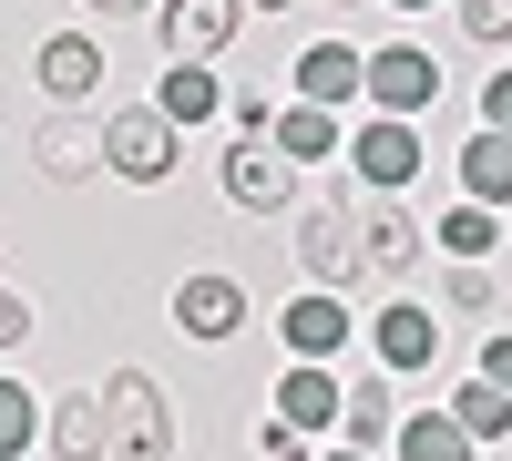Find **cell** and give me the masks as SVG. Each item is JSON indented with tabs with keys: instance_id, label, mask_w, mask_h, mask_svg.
Segmentation results:
<instances>
[{
	"instance_id": "obj_11",
	"label": "cell",
	"mask_w": 512,
	"mask_h": 461,
	"mask_svg": "<svg viewBox=\"0 0 512 461\" xmlns=\"http://www.w3.org/2000/svg\"><path fill=\"white\" fill-rule=\"evenodd\" d=\"M369 349H379V369H431L441 359V318L420 308V298H390L369 318Z\"/></svg>"
},
{
	"instance_id": "obj_18",
	"label": "cell",
	"mask_w": 512,
	"mask_h": 461,
	"mask_svg": "<svg viewBox=\"0 0 512 461\" xmlns=\"http://www.w3.org/2000/svg\"><path fill=\"white\" fill-rule=\"evenodd\" d=\"M390 451H400V461H482L472 431H461L451 410H410V431H390Z\"/></svg>"
},
{
	"instance_id": "obj_7",
	"label": "cell",
	"mask_w": 512,
	"mask_h": 461,
	"mask_svg": "<svg viewBox=\"0 0 512 461\" xmlns=\"http://www.w3.org/2000/svg\"><path fill=\"white\" fill-rule=\"evenodd\" d=\"M349 164H359V185L369 195H400V185H420V123H390V113H369L359 123V144H349Z\"/></svg>"
},
{
	"instance_id": "obj_13",
	"label": "cell",
	"mask_w": 512,
	"mask_h": 461,
	"mask_svg": "<svg viewBox=\"0 0 512 461\" xmlns=\"http://www.w3.org/2000/svg\"><path fill=\"white\" fill-rule=\"evenodd\" d=\"M41 93H52L62 113H72V103H93V93H103V41H82V31L41 41Z\"/></svg>"
},
{
	"instance_id": "obj_10",
	"label": "cell",
	"mask_w": 512,
	"mask_h": 461,
	"mask_svg": "<svg viewBox=\"0 0 512 461\" xmlns=\"http://www.w3.org/2000/svg\"><path fill=\"white\" fill-rule=\"evenodd\" d=\"M175 328H185V339H236V328H246V287L226 267H195L175 287Z\"/></svg>"
},
{
	"instance_id": "obj_24",
	"label": "cell",
	"mask_w": 512,
	"mask_h": 461,
	"mask_svg": "<svg viewBox=\"0 0 512 461\" xmlns=\"http://www.w3.org/2000/svg\"><path fill=\"white\" fill-rule=\"evenodd\" d=\"M31 441H41V400L11 380V369H0V461H21Z\"/></svg>"
},
{
	"instance_id": "obj_25",
	"label": "cell",
	"mask_w": 512,
	"mask_h": 461,
	"mask_svg": "<svg viewBox=\"0 0 512 461\" xmlns=\"http://www.w3.org/2000/svg\"><path fill=\"white\" fill-rule=\"evenodd\" d=\"M441 298H451L461 318H482V308L502 298V287H492V267H451V277H441Z\"/></svg>"
},
{
	"instance_id": "obj_21",
	"label": "cell",
	"mask_w": 512,
	"mask_h": 461,
	"mask_svg": "<svg viewBox=\"0 0 512 461\" xmlns=\"http://www.w3.org/2000/svg\"><path fill=\"white\" fill-rule=\"evenodd\" d=\"M441 246H451V267H482V257H502V216H492V205H451Z\"/></svg>"
},
{
	"instance_id": "obj_19",
	"label": "cell",
	"mask_w": 512,
	"mask_h": 461,
	"mask_svg": "<svg viewBox=\"0 0 512 461\" xmlns=\"http://www.w3.org/2000/svg\"><path fill=\"white\" fill-rule=\"evenodd\" d=\"M338 431H349V451H390V431H400L390 380H359V390H349V410H338Z\"/></svg>"
},
{
	"instance_id": "obj_22",
	"label": "cell",
	"mask_w": 512,
	"mask_h": 461,
	"mask_svg": "<svg viewBox=\"0 0 512 461\" xmlns=\"http://www.w3.org/2000/svg\"><path fill=\"white\" fill-rule=\"evenodd\" d=\"M451 421L472 431V451H492V441L512 431V400H502L492 380H461V390H451Z\"/></svg>"
},
{
	"instance_id": "obj_29",
	"label": "cell",
	"mask_w": 512,
	"mask_h": 461,
	"mask_svg": "<svg viewBox=\"0 0 512 461\" xmlns=\"http://www.w3.org/2000/svg\"><path fill=\"white\" fill-rule=\"evenodd\" d=\"M472 380H492V390L512 400V339H482V369H472Z\"/></svg>"
},
{
	"instance_id": "obj_6",
	"label": "cell",
	"mask_w": 512,
	"mask_h": 461,
	"mask_svg": "<svg viewBox=\"0 0 512 461\" xmlns=\"http://www.w3.org/2000/svg\"><path fill=\"white\" fill-rule=\"evenodd\" d=\"M216 185H226L236 216H277V205L297 195V164H287L277 144H246V134H236V144L216 154Z\"/></svg>"
},
{
	"instance_id": "obj_27",
	"label": "cell",
	"mask_w": 512,
	"mask_h": 461,
	"mask_svg": "<svg viewBox=\"0 0 512 461\" xmlns=\"http://www.w3.org/2000/svg\"><path fill=\"white\" fill-rule=\"evenodd\" d=\"M482 123H492V134H512V62L482 82Z\"/></svg>"
},
{
	"instance_id": "obj_8",
	"label": "cell",
	"mask_w": 512,
	"mask_h": 461,
	"mask_svg": "<svg viewBox=\"0 0 512 461\" xmlns=\"http://www.w3.org/2000/svg\"><path fill=\"white\" fill-rule=\"evenodd\" d=\"M277 339H287V359H297V369H328L338 349L359 339V318H349V298H328V287H308V298H297V308L277 318Z\"/></svg>"
},
{
	"instance_id": "obj_30",
	"label": "cell",
	"mask_w": 512,
	"mask_h": 461,
	"mask_svg": "<svg viewBox=\"0 0 512 461\" xmlns=\"http://www.w3.org/2000/svg\"><path fill=\"white\" fill-rule=\"evenodd\" d=\"M256 451H267V461H308V441H297L287 421H267V441H256Z\"/></svg>"
},
{
	"instance_id": "obj_15",
	"label": "cell",
	"mask_w": 512,
	"mask_h": 461,
	"mask_svg": "<svg viewBox=\"0 0 512 461\" xmlns=\"http://www.w3.org/2000/svg\"><path fill=\"white\" fill-rule=\"evenodd\" d=\"M41 441H52V461H103V390H62L41 410Z\"/></svg>"
},
{
	"instance_id": "obj_12",
	"label": "cell",
	"mask_w": 512,
	"mask_h": 461,
	"mask_svg": "<svg viewBox=\"0 0 512 461\" xmlns=\"http://www.w3.org/2000/svg\"><path fill=\"white\" fill-rule=\"evenodd\" d=\"M359 72H369V52H349V41H308V52H297V103H318V113L359 103Z\"/></svg>"
},
{
	"instance_id": "obj_20",
	"label": "cell",
	"mask_w": 512,
	"mask_h": 461,
	"mask_svg": "<svg viewBox=\"0 0 512 461\" xmlns=\"http://www.w3.org/2000/svg\"><path fill=\"white\" fill-rule=\"evenodd\" d=\"M267 144H277L287 164H318V154H338V113H318V103H287V113L267 123Z\"/></svg>"
},
{
	"instance_id": "obj_31",
	"label": "cell",
	"mask_w": 512,
	"mask_h": 461,
	"mask_svg": "<svg viewBox=\"0 0 512 461\" xmlns=\"http://www.w3.org/2000/svg\"><path fill=\"white\" fill-rule=\"evenodd\" d=\"M318 461H379V451H318Z\"/></svg>"
},
{
	"instance_id": "obj_16",
	"label": "cell",
	"mask_w": 512,
	"mask_h": 461,
	"mask_svg": "<svg viewBox=\"0 0 512 461\" xmlns=\"http://www.w3.org/2000/svg\"><path fill=\"white\" fill-rule=\"evenodd\" d=\"M338 410H349V390H338L328 369H287V380H277V421H287L297 441H308V431H338Z\"/></svg>"
},
{
	"instance_id": "obj_9",
	"label": "cell",
	"mask_w": 512,
	"mask_h": 461,
	"mask_svg": "<svg viewBox=\"0 0 512 461\" xmlns=\"http://www.w3.org/2000/svg\"><path fill=\"white\" fill-rule=\"evenodd\" d=\"M236 31H246V0H164V52L175 62L236 52Z\"/></svg>"
},
{
	"instance_id": "obj_23",
	"label": "cell",
	"mask_w": 512,
	"mask_h": 461,
	"mask_svg": "<svg viewBox=\"0 0 512 461\" xmlns=\"http://www.w3.org/2000/svg\"><path fill=\"white\" fill-rule=\"evenodd\" d=\"M82 164H103V134H72V123H41V175L72 185Z\"/></svg>"
},
{
	"instance_id": "obj_32",
	"label": "cell",
	"mask_w": 512,
	"mask_h": 461,
	"mask_svg": "<svg viewBox=\"0 0 512 461\" xmlns=\"http://www.w3.org/2000/svg\"><path fill=\"white\" fill-rule=\"evenodd\" d=\"M390 11H441V0H390Z\"/></svg>"
},
{
	"instance_id": "obj_17",
	"label": "cell",
	"mask_w": 512,
	"mask_h": 461,
	"mask_svg": "<svg viewBox=\"0 0 512 461\" xmlns=\"http://www.w3.org/2000/svg\"><path fill=\"white\" fill-rule=\"evenodd\" d=\"M461 205H492V216L512 205V134H492V123L461 144Z\"/></svg>"
},
{
	"instance_id": "obj_26",
	"label": "cell",
	"mask_w": 512,
	"mask_h": 461,
	"mask_svg": "<svg viewBox=\"0 0 512 461\" xmlns=\"http://www.w3.org/2000/svg\"><path fill=\"white\" fill-rule=\"evenodd\" d=\"M461 41H512V0H461Z\"/></svg>"
},
{
	"instance_id": "obj_34",
	"label": "cell",
	"mask_w": 512,
	"mask_h": 461,
	"mask_svg": "<svg viewBox=\"0 0 512 461\" xmlns=\"http://www.w3.org/2000/svg\"><path fill=\"white\" fill-rule=\"evenodd\" d=\"M246 11H287V0H246Z\"/></svg>"
},
{
	"instance_id": "obj_4",
	"label": "cell",
	"mask_w": 512,
	"mask_h": 461,
	"mask_svg": "<svg viewBox=\"0 0 512 461\" xmlns=\"http://www.w3.org/2000/svg\"><path fill=\"white\" fill-rule=\"evenodd\" d=\"M420 246H431V236H420V216H410L400 195H369L359 205V267H369V287H400V298H410Z\"/></svg>"
},
{
	"instance_id": "obj_33",
	"label": "cell",
	"mask_w": 512,
	"mask_h": 461,
	"mask_svg": "<svg viewBox=\"0 0 512 461\" xmlns=\"http://www.w3.org/2000/svg\"><path fill=\"white\" fill-rule=\"evenodd\" d=\"M93 11H144V0H93Z\"/></svg>"
},
{
	"instance_id": "obj_2",
	"label": "cell",
	"mask_w": 512,
	"mask_h": 461,
	"mask_svg": "<svg viewBox=\"0 0 512 461\" xmlns=\"http://www.w3.org/2000/svg\"><path fill=\"white\" fill-rule=\"evenodd\" d=\"M359 103L390 113V123H420L441 103V52H431V41H379L369 72H359Z\"/></svg>"
},
{
	"instance_id": "obj_28",
	"label": "cell",
	"mask_w": 512,
	"mask_h": 461,
	"mask_svg": "<svg viewBox=\"0 0 512 461\" xmlns=\"http://www.w3.org/2000/svg\"><path fill=\"white\" fill-rule=\"evenodd\" d=\"M31 339V298H21V287H0V349H21Z\"/></svg>"
},
{
	"instance_id": "obj_5",
	"label": "cell",
	"mask_w": 512,
	"mask_h": 461,
	"mask_svg": "<svg viewBox=\"0 0 512 461\" xmlns=\"http://www.w3.org/2000/svg\"><path fill=\"white\" fill-rule=\"evenodd\" d=\"M297 267H308V287H359V205H308V226H297Z\"/></svg>"
},
{
	"instance_id": "obj_3",
	"label": "cell",
	"mask_w": 512,
	"mask_h": 461,
	"mask_svg": "<svg viewBox=\"0 0 512 461\" xmlns=\"http://www.w3.org/2000/svg\"><path fill=\"white\" fill-rule=\"evenodd\" d=\"M103 164H113L123 185H164V175L185 164V134H175L154 103H113V113H103Z\"/></svg>"
},
{
	"instance_id": "obj_14",
	"label": "cell",
	"mask_w": 512,
	"mask_h": 461,
	"mask_svg": "<svg viewBox=\"0 0 512 461\" xmlns=\"http://www.w3.org/2000/svg\"><path fill=\"white\" fill-rule=\"evenodd\" d=\"M154 113L175 123V134H185V123H216V113H226V82H216V62H164V82H154Z\"/></svg>"
},
{
	"instance_id": "obj_1",
	"label": "cell",
	"mask_w": 512,
	"mask_h": 461,
	"mask_svg": "<svg viewBox=\"0 0 512 461\" xmlns=\"http://www.w3.org/2000/svg\"><path fill=\"white\" fill-rule=\"evenodd\" d=\"M103 461H175V410L144 369H113L103 380Z\"/></svg>"
}]
</instances>
